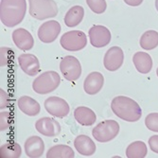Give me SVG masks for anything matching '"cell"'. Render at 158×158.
Segmentation results:
<instances>
[{"mask_svg": "<svg viewBox=\"0 0 158 158\" xmlns=\"http://www.w3.org/2000/svg\"><path fill=\"white\" fill-rule=\"evenodd\" d=\"M27 11L26 0H1L0 2V19L8 27L20 24Z\"/></svg>", "mask_w": 158, "mask_h": 158, "instance_id": "6da1fadb", "label": "cell"}, {"mask_svg": "<svg viewBox=\"0 0 158 158\" xmlns=\"http://www.w3.org/2000/svg\"><path fill=\"white\" fill-rule=\"evenodd\" d=\"M111 108L117 117L128 122H135L142 117V111L138 103L131 98L125 96L114 98Z\"/></svg>", "mask_w": 158, "mask_h": 158, "instance_id": "7a4b0ae2", "label": "cell"}, {"mask_svg": "<svg viewBox=\"0 0 158 158\" xmlns=\"http://www.w3.org/2000/svg\"><path fill=\"white\" fill-rule=\"evenodd\" d=\"M31 16L38 20L55 17L58 14V6L54 0H28Z\"/></svg>", "mask_w": 158, "mask_h": 158, "instance_id": "3957f363", "label": "cell"}, {"mask_svg": "<svg viewBox=\"0 0 158 158\" xmlns=\"http://www.w3.org/2000/svg\"><path fill=\"white\" fill-rule=\"evenodd\" d=\"M60 82L61 77L56 71H47L33 81L32 88L37 94L46 95L58 88Z\"/></svg>", "mask_w": 158, "mask_h": 158, "instance_id": "277c9868", "label": "cell"}, {"mask_svg": "<svg viewBox=\"0 0 158 158\" xmlns=\"http://www.w3.org/2000/svg\"><path fill=\"white\" fill-rule=\"evenodd\" d=\"M119 133V124L113 119L104 120L98 123L92 131L93 137L102 143L113 140Z\"/></svg>", "mask_w": 158, "mask_h": 158, "instance_id": "5b68a950", "label": "cell"}, {"mask_svg": "<svg viewBox=\"0 0 158 158\" xmlns=\"http://www.w3.org/2000/svg\"><path fill=\"white\" fill-rule=\"evenodd\" d=\"M60 44L65 50L78 51L84 48L87 45V37L81 31H72L63 34L60 39Z\"/></svg>", "mask_w": 158, "mask_h": 158, "instance_id": "8992f818", "label": "cell"}, {"mask_svg": "<svg viewBox=\"0 0 158 158\" xmlns=\"http://www.w3.org/2000/svg\"><path fill=\"white\" fill-rule=\"evenodd\" d=\"M60 70L63 76L70 81H77L81 75V65L74 56H65L60 63Z\"/></svg>", "mask_w": 158, "mask_h": 158, "instance_id": "52a82bcc", "label": "cell"}, {"mask_svg": "<svg viewBox=\"0 0 158 158\" xmlns=\"http://www.w3.org/2000/svg\"><path fill=\"white\" fill-rule=\"evenodd\" d=\"M47 112L55 118H63L69 114L70 107L64 99L59 97H49L45 100Z\"/></svg>", "mask_w": 158, "mask_h": 158, "instance_id": "ba28073f", "label": "cell"}, {"mask_svg": "<svg viewBox=\"0 0 158 158\" xmlns=\"http://www.w3.org/2000/svg\"><path fill=\"white\" fill-rule=\"evenodd\" d=\"M88 34L91 45L95 48H104L111 42V32L104 26H93Z\"/></svg>", "mask_w": 158, "mask_h": 158, "instance_id": "9c48e42d", "label": "cell"}, {"mask_svg": "<svg viewBox=\"0 0 158 158\" xmlns=\"http://www.w3.org/2000/svg\"><path fill=\"white\" fill-rule=\"evenodd\" d=\"M60 32L61 25L55 20H49L48 22H45L44 24H42V26L38 30L37 35L41 42L48 44V43L54 42Z\"/></svg>", "mask_w": 158, "mask_h": 158, "instance_id": "30bf717a", "label": "cell"}, {"mask_svg": "<svg viewBox=\"0 0 158 158\" xmlns=\"http://www.w3.org/2000/svg\"><path fill=\"white\" fill-rule=\"evenodd\" d=\"M124 62V53L119 47H112L109 48L103 59L104 67L109 71H116L121 67Z\"/></svg>", "mask_w": 158, "mask_h": 158, "instance_id": "8fae6325", "label": "cell"}, {"mask_svg": "<svg viewBox=\"0 0 158 158\" xmlns=\"http://www.w3.org/2000/svg\"><path fill=\"white\" fill-rule=\"evenodd\" d=\"M35 128L38 133L48 137L56 136L61 133V125L51 118H42L38 119L35 123Z\"/></svg>", "mask_w": 158, "mask_h": 158, "instance_id": "7c38bea8", "label": "cell"}, {"mask_svg": "<svg viewBox=\"0 0 158 158\" xmlns=\"http://www.w3.org/2000/svg\"><path fill=\"white\" fill-rule=\"evenodd\" d=\"M21 69L28 76H35L40 72V62L33 54H21L18 57Z\"/></svg>", "mask_w": 158, "mask_h": 158, "instance_id": "4fadbf2b", "label": "cell"}, {"mask_svg": "<svg viewBox=\"0 0 158 158\" xmlns=\"http://www.w3.org/2000/svg\"><path fill=\"white\" fill-rule=\"evenodd\" d=\"M12 40L15 46L19 49L24 51L31 49L34 45V39L31 34V32L22 27L13 31Z\"/></svg>", "mask_w": 158, "mask_h": 158, "instance_id": "5bb4252c", "label": "cell"}, {"mask_svg": "<svg viewBox=\"0 0 158 158\" xmlns=\"http://www.w3.org/2000/svg\"><path fill=\"white\" fill-rule=\"evenodd\" d=\"M104 84L103 75L99 72H92L84 80L83 89L88 95H96L100 90Z\"/></svg>", "mask_w": 158, "mask_h": 158, "instance_id": "9a60e30c", "label": "cell"}, {"mask_svg": "<svg viewBox=\"0 0 158 158\" xmlns=\"http://www.w3.org/2000/svg\"><path fill=\"white\" fill-rule=\"evenodd\" d=\"M45 151V143L37 135L28 137L25 141V152L31 158L41 157Z\"/></svg>", "mask_w": 158, "mask_h": 158, "instance_id": "2e32d148", "label": "cell"}, {"mask_svg": "<svg viewBox=\"0 0 158 158\" xmlns=\"http://www.w3.org/2000/svg\"><path fill=\"white\" fill-rule=\"evenodd\" d=\"M74 146L78 152L84 156H91L96 152V144L89 136L85 135H80L75 138Z\"/></svg>", "mask_w": 158, "mask_h": 158, "instance_id": "e0dca14e", "label": "cell"}, {"mask_svg": "<svg viewBox=\"0 0 158 158\" xmlns=\"http://www.w3.org/2000/svg\"><path fill=\"white\" fill-rule=\"evenodd\" d=\"M19 109L27 116L35 117L40 113L41 106L38 102L28 96H22L17 102Z\"/></svg>", "mask_w": 158, "mask_h": 158, "instance_id": "ac0fdd59", "label": "cell"}, {"mask_svg": "<svg viewBox=\"0 0 158 158\" xmlns=\"http://www.w3.org/2000/svg\"><path fill=\"white\" fill-rule=\"evenodd\" d=\"M133 62L136 70L142 74H148L152 69V57L146 52H136L133 57Z\"/></svg>", "mask_w": 158, "mask_h": 158, "instance_id": "d6986e66", "label": "cell"}, {"mask_svg": "<svg viewBox=\"0 0 158 158\" xmlns=\"http://www.w3.org/2000/svg\"><path fill=\"white\" fill-rule=\"evenodd\" d=\"M74 118L82 126H91L96 122L97 116L93 110L85 106H80L74 111Z\"/></svg>", "mask_w": 158, "mask_h": 158, "instance_id": "ffe728a7", "label": "cell"}, {"mask_svg": "<svg viewBox=\"0 0 158 158\" xmlns=\"http://www.w3.org/2000/svg\"><path fill=\"white\" fill-rule=\"evenodd\" d=\"M84 9L81 6H74L71 8L64 16V24L68 27L78 26L83 19Z\"/></svg>", "mask_w": 158, "mask_h": 158, "instance_id": "44dd1931", "label": "cell"}, {"mask_svg": "<svg viewBox=\"0 0 158 158\" xmlns=\"http://www.w3.org/2000/svg\"><path fill=\"white\" fill-rule=\"evenodd\" d=\"M147 153L148 149L143 141H135L126 149V156L128 158H144Z\"/></svg>", "mask_w": 158, "mask_h": 158, "instance_id": "7402d4cb", "label": "cell"}, {"mask_svg": "<svg viewBox=\"0 0 158 158\" xmlns=\"http://www.w3.org/2000/svg\"><path fill=\"white\" fill-rule=\"evenodd\" d=\"M74 156V151L67 145L53 146L47 152L48 158H73Z\"/></svg>", "mask_w": 158, "mask_h": 158, "instance_id": "603a6c76", "label": "cell"}, {"mask_svg": "<svg viewBox=\"0 0 158 158\" xmlns=\"http://www.w3.org/2000/svg\"><path fill=\"white\" fill-rule=\"evenodd\" d=\"M140 47L145 50H152L158 47V32L155 31H148L140 38Z\"/></svg>", "mask_w": 158, "mask_h": 158, "instance_id": "cb8c5ba5", "label": "cell"}, {"mask_svg": "<svg viewBox=\"0 0 158 158\" xmlns=\"http://www.w3.org/2000/svg\"><path fill=\"white\" fill-rule=\"evenodd\" d=\"M22 153V149L18 143H7L0 147L1 158H19Z\"/></svg>", "mask_w": 158, "mask_h": 158, "instance_id": "d4e9b609", "label": "cell"}, {"mask_svg": "<svg viewBox=\"0 0 158 158\" xmlns=\"http://www.w3.org/2000/svg\"><path fill=\"white\" fill-rule=\"evenodd\" d=\"M90 10L98 14L103 13L107 9V3L105 0H86Z\"/></svg>", "mask_w": 158, "mask_h": 158, "instance_id": "484cf974", "label": "cell"}, {"mask_svg": "<svg viewBox=\"0 0 158 158\" xmlns=\"http://www.w3.org/2000/svg\"><path fill=\"white\" fill-rule=\"evenodd\" d=\"M145 125L150 131L158 133V113L149 114L145 118Z\"/></svg>", "mask_w": 158, "mask_h": 158, "instance_id": "4316f807", "label": "cell"}, {"mask_svg": "<svg viewBox=\"0 0 158 158\" xmlns=\"http://www.w3.org/2000/svg\"><path fill=\"white\" fill-rule=\"evenodd\" d=\"M12 123V114L10 112L0 113V131H6Z\"/></svg>", "mask_w": 158, "mask_h": 158, "instance_id": "83f0119b", "label": "cell"}, {"mask_svg": "<svg viewBox=\"0 0 158 158\" xmlns=\"http://www.w3.org/2000/svg\"><path fill=\"white\" fill-rule=\"evenodd\" d=\"M0 98H1V103H0V108H1V110L10 105V98L9 95L6 93V91H4L2 88L0 89Z\"/></svg>", "mask_w": 158, "mask_h": 158, "instance_id": "f1b7e54d", "label": "cell"}, {"mask_svg": "<svg viewBox=\"0 0 158 158\" xmlns=\"http://www.w3.org/2000/svg\"><path fill=\"white\" fill-rule=\"evenodd\" d=\"M10 50L11 49L6 48H1V64H0L1 66H5L12 61V60L9 59V52Z\"/></svg>", "mask_w": 158, "mask_h": 158, "instance_id": "f546056e", "label": "cell"}, {"mask_svg": "<svg viewBox=\"0 0 158 158\" xmlns=\"http://www.w3.org/2000/svg\"><path fill=\"white\" fill-rule=\"evenodd\" d=\"M149 145H150V148L151 150L155 152V153H158V135H152L150 137L149 139Z\"/></svg>", "mask_w": 158, "mask_h": 158, "instance_id": "4dcf8cb0", "label": "cell"}, {"mask_svg": "<svg viewBox=\"0 0 158 158\" xmlns=\"http://www.w3.org/2000/svg\"><path fill=\"white\" fill-rule=\"evenodd\" d=\"M123 1L129 5V6H132V7H137L139 6L142 2H143V0H123Z\"/></svg>", "mask_w": 158, "mask_h": 158, "instance_id": "1f68e13d", "label": "cell"}, {"mask_svg": "<svg viewBox=\"0 0 158 158\" xmlns=\"http://www.w3.org/2000/svg\"><path fill=\"white\" fill-rule=\"evenodd\" d=\"M155 8L158 11V0H155Z\"/></svg>", "mask_w": 158, "mask_h": 158, "instance_id": "d6a6232c", "label": "cell"}, {"mask_svg": "<svg viewBox=\"0 0 158 158\" xmlns=\"http://www.w3.org/2000/svg\"><path fill=\"white\" fill-rule=\"evenodd\" d=\"M156 74H157V76H158V68L156 69Z\"/></svg>", "mask_w": 158, "mask_h": 158, "instance_id": "836d02e7", "label": "cell"}]
</instances>
